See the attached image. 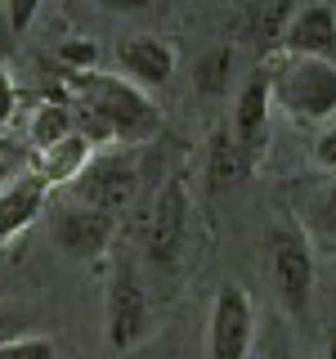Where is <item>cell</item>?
Listing matches in <instances>:
<instances>
[{"instance_id": "cell-1", "label": "cell", "mask_w": 336, "mask_h": 359, "mask_svg": "<svg viewBox=\"0 0 336 359\" xmlns=\"http://www.w3.org/2000/svg\"><path fill=\"white\" fill-rule=\"evenodd\" d=\"M67 99L81 112V135L90 144L99 140H121V144H144L162 130V112L153 108V99L139 86H130L126 76L112 72H67Z\"/></svg>"}, {"instance_id": "cell-2", "label": "cell", "mask_w": 336, "mask_h": 359, "mask_svg": "<svg viewBox=\"0 0 336 359\" xmlns=\"http://www.w3.org/2000/svg\"><path fill=\"white\" fill-rule=\"evenodd\" d=\"M269 104H278L291 121H328L336 112V63L332 59H305L283 54L265 63Z\"/></svg>"}, {"instance_id": "cell-3", "label": "cell", "mask_w": 336, "mask_h": 359, "mask_svg": "<svg viewBox=\"0 0 336 359\" xmlns=\"http://www.w3.org/2000/svg\"><path fill=\"white\" fill-rule=\"evenodd\" d=\"M269 274L274 287L283 297V306L291 319L309 314V297H314V243L300 220H283L269 229Z\"/></svg>"}, {"instance_id": "cell-4", "label": "cell", "mask_w": 336, "mask_h": 359, "mask_svg": "<svg viewBox=\"0 0 336 359\" xmlns=\"http://www.w3.org/2000/svg\"><path fill=\"white\" fill-rule=\"evenodd\" d=\"M255 341V301L242 283H220L211 301L206 351L211 359H246Z\"/></svg>"}, {"instance_id": "cell-5", "label": "cell", "mask_w": 336, "mask_h": 359, "mask_svg": "<svg viewBox=\"0 0 336 359\" xmlns=\"http://www.w3.org/2000/svg\"><path fill=\"white\" fill-rule=\"evenodd\" d=\"M134 184H139V171H134L130 157L108 153V157H90L85 171L72 180V202L90 211H104V216H121L134 198Z\"/></svg>"}, {"instance_id": "cell-6", "label": "cell", "mask_w": 336, "mask_h": 359, "mask_svg": "<svg viewBox=\"0 0 336 359\" xmlns=\"http://www.w3.org/2000/svg\"><path fill=\"white\" fill-rule=\"evenodd\" d=\"M184 229H188V198L175 175L162 184V194L148 207V220H144V247L157 265H175L179 247H184Z\"/></svg>"}, {"instance_id": "cell-7", "label": "cell", "mask_w": 336, "mask_h": 359, "mask_svg": "<svg viewBox=\"0 0 336 359\" xmlns=\"http://www.w3.org/2000/svg\"><path fill=\"white\" fill-rule=\"evenodd\" d=\"M278 50H283V54H305V59H332L336 63V9L323 5V0L291 9Z\"/></svg>"}, {"instance_id": "cell-8", "label": "cell", "mask_w": 336, "mask_h": 359, "mask_svg": "<svg viewBox=\"0 0 336 359\" xmlns=\"http://www.w3.org/2000/svg\"><path fill=\"white\" fill-rule=\"evenodd\" d=\"M112 233H117V216L76 207V202L59 207V216H54V238H59V247L67 256H76V261H94L99 252H108Z\"/></svg>"}, {"instance_id": "cell-9", "label": "cell", "mask_w": 336, "mask_h": 359, "mask_svg": "<svg viewBox=\"0 0 336 359\" xmlns=\"http://www.w3.org/2000/svg\"><path fill=\"white\" fill-rule=\"evenodd\" d=\"M144 332H148V297H144L139 278L121 269L108 283V346L130 351Z\"/></svg>"}, {"instance_id": "cell-10", "label": "cell", "mask_w": 336, "mask_h": 359, "mask_svg": "<svg viewBox=\"0 0 336 359\" xmlns=\"http://www.w3.org/2000/svg\"><path fill=\"white\" fill-rule=\"evenodd\" d=\"M269 117H274L269 81H265V67H255L238 90V108H233V126H229L233 140H238V149L251 157V162H260V153L269 144Z\"/></svg>"}, {"instance_id": "cell-11", "label": "cell", "mask_w": 336, "mask_h": 359, "mask_svg": "<svg viewBox=\"0 0 336 359\" xmlns=\"http://www.w3.org/2000/svg\"><path fill=\"white\" fill-rule=\"evenodd\" d=\"M117 67L130 86H166L175 76V50L157 36H126L117 41Z\"/></svg>"}, {"instance_id": "cell-12", "label": "cell", "mask_w": 336, "mask_h": 359, "mask_svg": "<svg viewBox=\"0 0 336 359\" xmlns=\"http://www.w3.org/2000/svg\"><path fill=\"white\" fill-rule=\"evenodd\" d=\"M90 157H94V144H90L81 130H72L67 140L54 144V149L36 153V171H31V175H36L45 189H59V184H72V180L85 171Z\"/></svg>"}, {"instance_id": "cell-13", "label": "cell", "mask_w": 336, "mask_h": 359, "mask_svg": "<svg viewBox=\"0 0 336 359\" xmlns=\"http://www.w3.org/2000/svg\"><path fill=\"white\" fill-rule=\"evenodd\" d=\"M251 171H255V162L238 149L233 130L220 126L216 135H211V144H206V189H211V194H220V189H233V184H242Z\"/></svg>"}, {"instance_id": "cell-14", "label": "cell", "mask_w": 336, "mask_h": 359, "mask_svg": "<svg viewBox=\"0 0 336 359\" xmlns=\"http://www.w3.org/2000/svg\"><path fill=\"white\" fill-rule=\"evenodd\" d=\"M45 198H50V189H45L36 175H27V180H18V184L0 189V243L14 238L18 229H27V224L45 211Z\"/></svg>"}, {"instance_id": "cell-15", "label": "cell", "mask_w": 336, "mask_h": 359, "mask_svg": "<svg viewBox=\"0 0 336 359\" xmlns=\"http://www.w3.org/2000/svg\"><path fill=\"white\" fill-rule=\"evenodd\" d=\"M291 18V0H251L242 14V32L251 36L260 50H274L283 41V27Z\"/></svg>"}, {"instance_id": "cell-16", "label": "cell", "mask_w": 336, "mask_h": 359, "mask_svg": "<svg viewBox=\"0 0 336 359\" xmlns=\"http://www.w3.org/2000/svg\"><path fill=\"white\" fill-rule=\"evenodd\" d=\"M27 135H31V144H36V153L54 149L59 140H67V135H72V112H67L63 99H41L36 112H31Z\"/></svg>"}, {"instance_id": "cell-17", "label": "cell", "mask_w": 336, "mask_h": 359, "mask_svg": "<svg viewBox=\"0 0 336 359\" xmlns=\"http://www.w3.org/2000/svg\"><path fill=\"white\" fill-rule=\"evenodd\" d=\"M193 86L202 90V95H224V90L233 86V50H229V45L211 50L206 59L197 63V72H193Z\"/></svg>"}, {"instance_id": "cell-18", "label": "cell", "mask_w": 336, "mask_h": 359, "mask_svg": "<svg viewBox=\"0 0 336 359\" xmlns=\"http://www.w3.org/2000/svg\"><path fill=\"white\" fill-rule=\"evenodd\" d=\"M305 220H309L305 233H314L318 243L336 247V189H323V194L309 202V216Z\"/></svg>"}, {"instance_id": "cell-19", "label": "cell", "mask_w": 336, "mask_h": 359, "mask_svg": "<svg viewBox=\"0 0 336 359\" xmlns=\"http://www.w3.org/2000/svg\"><path fill=\"white\" fill-rule=\"evenodd\" d=\"M0 359H59V346L50 337H9L0 341Z\"/></svg>"}, {"instance_id": "cell-20", "label": "cell", "mask_w": 336, "mask_h": 359, "mask_svg": "<svg viewBox=\"0 0 336 359\" xmlns=\"http://www.w3.org/2000/svg\"><path fill=\"white\" fill-rule=\"evenodd\" d=\"M59 63L67 72H90L99 63V50L90 41H67V45H59Z\"/></svg>"}, {"instance_id": "cell-21", "label": "cell", "mask_w": 336, "mask_h": 359, "mask_svg": "<svg viewBox=\"0 0 336 359\" xmlns=\"http://www.w3.org/2000/svg\"><path fill=\"white\" fill-rule=\"evenodd\" d=\"M36 14H41V0H5V22L14 36H22L36 22Z\"/></svg>"}, {"instance_id": "cell-22", "label": "cell", "mask_w": 336, "mask_h": 359, "mask_svg": "<svg viewBox=\"0 0 336 359\" xmlns=\"http://www.w3.org/2000/svg\"><path fill=\"white\" fill-rule=\"evenodd\" d=\"M309 157H314V166H318V171L336 175V126H328L318 140L309 144Z\"/></svg>"}, {"instance_id": "cell-23", "label": "cell", "mask_w": 336, "mask_h": 359, "mask_svg": "<svg viewBox=\"0 0 336 359\" xmlns=\"http://www.w3.org/2000/svg\"><path fill=\"white\" fill-rule=\"evenodd\" d=\"M18 112V90L9 81V72L0 67V126H9V117Z\"/></svg>"}, {"instance_id": "cell-24", "label": "cell", "mask_w": 336, "mask_h": 359, "mask_svg": "<svg viewBox=\"0 0 336 359\" xmlns=\"http://www.w3.org/2000/svg\"><path fill=\"white\" fill-rule=\"evenodd\" d=\"M94 5L112 9V14H139V9H148L153 0H94Z\"/></svg>"}, {"instance_id": "cell-25", "label": "cell", "mask_w": 336, "mask_h": 359, "mask_svg": "<svg viewBox=\"0 0 336 359\" xmlns=\"http://www.w3.org/2000/svg\"><path fill=\"white\" fill-rule=\"evenodd\" d=\"M18 323H22V319H18V314H9V310H0V341H9V337H14V332H18Z\"/></svg>"}, {"instance_id": "cell-26", "label": "cell", "mask_w": 336, "mask_h": 359, "mask_svg": "<svg viewBox=\"0 0 336 359\" xmlns=\"http://www.w3.org/2000/svg\"><path fill=\"white\" fill-rule=\"evenodd\" d=\"M269 359H291V351H287V346H283V341H278V346H274V351H269Z\"/></svg>"}, {"instance_id": "cell-27", "label": "cell", "mask_w": 336, "mask_h": 359, "mask_svg": "<svg viewBox=\"0 0 336 359\" xmlns=\"http://www.w3.org/2000/svg\"><path fill=\"white\" fill-rule=\"evenodd\" d=\"M323 359H336V337L328 341V351H323Z\"/></svg>"}, {"instance_id": "cell-28", "label": "cell", "mask_w": 336, "mask_h": 359, "mask_svg": "<svg viewBox=\"0 0 336 359\" xmlns=\"http://www.w3.org/2000/svg\"><path fill=\"white\" fill-rule=\"evenodd\" d=\"M5 175H9V171H5V162H0V189H5Z\"/></svg>"}, {"instance_id": "cell-29", "label": "cell", "mask_w": 336, "mask_h": 359, "mask_svg": "<svg viewBox=\"0 0 336 359\" xmlns=\"http://www.w3.org/2000/svg\"><path fill=\"white\" fill-rule=\"evenodd\" d=\"M332 337H336V332H332Z\"/></svg>"}]
</instances>
